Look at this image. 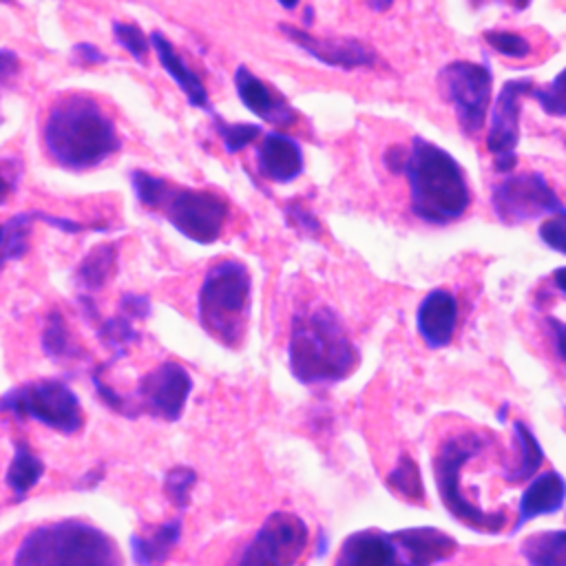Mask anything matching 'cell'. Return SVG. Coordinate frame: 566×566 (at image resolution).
Returning a JSON list of instances; mask_svg holds the SVG:
<instances>
[{"label":"cell","mask_w":566,"mask_h":566,"mask_svg":"<svg viewBox=\"0 0 566 566\" xmlns=\"http://www.w3.org/2000/svg\"><path fill=\"white\" fill-rule=\"evenodd\" d=\"M42 139L49 157L69 170L95 168L122 148L115 122L86 93H64L51 104Z\"/></svg>","instance_id":"cell-1"},{"label":"cell","mask_w":566,"mask_h":566,"mask_svg":"<svg viewBox=\"0 0 566 566\" xmlns=\"http://www.w3.org/2000/svg\"><path fill=\"white\" fill-rule=\"evenodd\" d=\"M287 358L290 371L303 385H332L354 371L358 349L343 318L329 305H318L294 316Z\"/></svg>","instance_id":"cell-2"},{"label":"cell","mask_w":566,"mask_h":566,"mask_svg":"<svg viewBox=\"0 0 566 566\" xmlns=\"http://www.w3.org/2000/svg\"><path fill=\"white\" fill-rule=\"evenodd\" d=\"M405 175L411 210L424 223L447 226L467 212L471 203L467 175L455 157L438 144L424 137H413Z\"/></svg>","instance_id":"cell-3"},{"label":"cell","mask_w":566,"mask_h":566,"mask_svg":"<svg viewBox=\"0 0 566 566\" xmlns=\"http://www.w3.org/2000/svg\"><path fill=\"white\" fill-rule=\"evenodd\" d=\"M13 566H124L115 539L86 520H57L31 528Z\"/></svg>","instance_id":"cell-4"},{"label":"cell","mask_w":566,"mask_h":566,"mask_svg":"<svg viewBox=\"0 0 566 566\" xmlns=\"http://www.w3.org/2000/svg\"><path fill=\"white\" fill-rule=\"evenodd\" d=\"M252 279L245 263L223 259L203 276L197 296V318L201 327L228 347H234L250 314Z\"/></svg>","instance_id":"cell-5"},{"label":"cell","mask_w":566,"mask_h":566,"mask_svg":"<svg viewBox=\"0 0 566 566\" xmlns=\"http://www.w3.org/2000/svg\"><path fill=\"white\" fill-rule=\"evenodd\" d=\"M489 436L480 431H460L447 438L433 458V475L438 495L455 520L480 531V533H500L506 526V509L484 511L462 493V467L475 458L486 447Z\"/></svg>","instance_id":"cell-6"},{"label":"cell","mask_w":566,"mask_h":566,"mask_svg":"<svg viewBox=\"0 0 566 566\" xmlns=\"http://www.w3.org/2000/svg\"><path fill=\"white\" fill-rule=\"evenodd\" d=\"M0 411L31 418L60 433H75L84 424V411L73 389L57 378L31 380L0 398Z\"/></svg>","instance_id":"cell-7"},{"label":"cell","mask_w":566,"mask_h":566,"mask_svg":"<svg viewBox=\"0 0 566 566\" xmlns=\"http://www.w3.org/2000/svg\"><path fill=\"white\" fill-rule=\"evenodd\" d=\"M159 208L170 226L195 243H214L230 217L228 201L212 190L168 186Z\"/></svg>","instance_id":"cell-8"},{"label":"cell","mask_w":566,"mask_h":566,"mask_svg":"<svg viewBox=\"0 0 566 566\" xmlns=\"http://www.w3.org/2000/svg\"><path fill=\"white\" fill-rule=\"evenodd\" d=\"M307 544V524L292 511H274L241 548L232 566H294Z\"/></svg>","instance_id":"cell-9"},{"label":"cell","mask_w":566,"mask_h":566,"mask_svg":"<svg viewBox=\"0 0 566 566\" xmlns=\"http://www.w3.org/2000/svg\"><path fill=\"white\" fill-rule=\"evenodd\" d=\"M491 84L493 73L484 62L455 60L438 73V86L444 99L453 106L458 124L467 135H478L484 126Z\"/></svg>","instance_id":"cell-10"},{"label":"cell","mask_w":566,"mask_h":566,"mask_svg":"<svg viewBox=\"0 0 566 566\" xmlns=\"http://www.w3.org/2000/svg\"><path fill=\"white\" fill-rule=\"evenodd\" d=\"M491 206L504 226H520L539 217L566 214L564 201L539 172L506 175L493 186Z\"/></svg>","instance_id":"cell-11"},{"label":"cell","mask_w":566,"mask_h":566,"mask_svg":"<svg viewBox=\"0 0 566 566\" xmlns=\"http://www.w3.org/2000/svg\"><path fill=\"white\" fill-rule=\"evenodd\" d=\"M535 88L531 77L506 80L491 106V126L486 133V148L493 155L497 172L509 175L517 166V142H520V115L522 97Z\"/></svg>","instance_id":"cell-12"},{"label":"cell","mask_w":566,"mask_h":566,"mask_svg":"<svg viewBox=\"0 0 566 566\" xmlns=\"http://www.w3.org/2000/svg\"><path fill=\"white\" fill-rule=\"evenodd\" d=\"M192 391V378L188 369L175 360H166L142 376L137 385L135 405L137 413L144 411L153 418L175 422L181 418L188 396Z\"/></svg>","instance_id":"cell-13"},{"label":"cell","mask_w":566,"mask_h":566,"mask_svg":"<svg viewBox=\"0 0 566 566\" xmlns=\"http://www.w3.org/2000/svg\"><path fill=\"white\" fill-rule=\"evenodd\" d=\"M279 29L290 42H294L307 55L316 57L327 66L349 71L358 66H374L378 62L376 51L356 38H318L287 22H281Z\"/></svg>","instance_id":"cell-14"},{"label":"cell","mask_w":566,"mask_h":566,"mask_svg":"<svg viewBox=\"0 0 566 566\" xmlns=\"http://www.w3.org/2000/svg\"><path fill=\"white\" fill-rule=\"evenodd\" d=\"M234 88L243 106L259 119L274 126H292L296 122V111L285 99V95L256 77L248 66H237Z\"/></svg>","instance_id":"cell-15"},{"label":"cell","mask_w":566,"mask_h":566,"mask_svg":"<svg viewBox=\"0 0 566 566\" xmlns=\"http://www.w3.org/2000/svg\"><path fill=\"white\" fill-rule=\"evenodd\" d=\"M334 566H407L391 533L363 528L347 535L338 548Z\"/></svg>","instance_id":"cell-16"},{"label":"cell","mask_w":566,"mask_h":566,"mask_svg":"<svg viewBox=\"0 0 566 566\" xmlns=\"http://www.w3.org/2000/svg\"><path fill=\"white\" fill-rule=\"evenodd\" d=\"M391 537L407 566H436L458 553V542L433 526H411L391 531Z\"/></svg>","instance_id":"cell-17"},{"label":"cell","mask_w":566,"mask_h":566,"mask_svg":"<svg viewBox=\"0 0 566 566\" xmlns=\"http://www.w3.org/2000/svg\"><path fill=\"white\" fill-rule=\"evenodd\" d=\"M418 334L427 347L440 349L453 340L458 327V301L447 290L429 292L416 312Z\"/></svg>","instance_id":"cell-18"},{"label":"cell","mask_w":566,"mask_h":566,"mask_svg":"<svg viewBox=\"0 0 566 566\" xmlns=\"http://www.w3.org/2000/svg\"><path fill=\"white\" fill-rule=\"evenodd\" d=\"M256 166L265 179L287 184L303 172L305 159L294 137L272 130L256 146Z\"/></svg>","instance_id":"cell-19"},{"label":"cell","mask_w":566,"mask_h":566,"mask_svg":"<svg viewBox=\"0 0 566 566\" xmlns=\"http://www.w3.org/2000/svg\"><path fill=\"white\" fill-rule=\"evenodd\" d=\"M566 502V480L557 471H544L537 473L528 486L522 491L520 506H517V517L513 522L511 533H520V528L539 517V515H553L562 511Z\"/></svg>","instance_id":"cell-20"},{"label":"cell","mask_w":566,"mask_h":566,"mask_svg":"<svg viewBox=\"0 0 566 566\" xmlns=\"http://www.w3.org/2000/svg\"><path fill=\"white\" fill-rule=\"evenodd\" d=\"M150 46L155 49L161 66L166 69V73L177 82V86L181 88V93L186 95V99L190 102V106L201 108L212 113V104L208 97V91L203 86V82L199 80V75L186 64V60L179 55V51L175 49V44L161 33V31H153L150 33Z\"/></svg>","instance_id":"cell-21"},{"label":"cell","mask_w":566,"mask_h":566,"mask_svg":"<svg viewBox=\"0 0 566 566\" xmlns=\"http://www.w3.org/2000/svg\"><path fill=\"white\" fill-rule=\"evenodd\" d=\"M181 539V517L164 524L144 526L130 537V551L137 566H161Z\"/></svg>","instance_id":"cell-22"},{"label":"cell","mask_w":566,"mask_h":566,"mask_svg":"<svg viewBox=\"0 0 566 566\" xmlns=\"http://www.w3.org/2000/svg\"><path fill=\"white\" fill-rule=\"evenodd\" d=\"M513 440H515L517 455H515L513 464H509L504 469V480L509 484L533 480L537 475L542 462H544L542 444L535 438V433L528 429V424L522 422V420L513 422Z\"/></svg>","instance_id":"cell-23"},{"label":"cell","mask_w":566,"mask_h":566,"mask_svg":"<svg viewBox=\"0 0 566 566\" xmlns=\"http://www.w3.org/2000/svg\"><path fill=\"white\" fill-rule=\"evenodd\" d=\"M520 553L528 566H566V528H551L528 535Z\"/></svg>","instance_id":"cell-24"},{"label":"cell","mask_w":566,"mask_h":566,"mask_svg":"<svg viewBox=\"0 0 566 566\" xmlns=\"http://www.w3.org/2000/svg\"><path fill=\"white\" fill-rule=\"evenodd\" d=\"M44 462L31 451L24 440H15L13 458L7 469V484L18 500H22L42 478Z\"/></svg>","instance_id":"cell-25"},{"label":"cell","mask_w":566,"mask_h":566,"mask_svg":"<svg viewBox=\"0 0 566 566\" xmlns=\"http://www.w3.org/2000/svg\"><path fill=\"white\" fill-rule=\"evenodd\" d=\"M117 263V248L115 245H97L77 268V285H82L88 292H95L104 287V283L111 279Z\"/></svg>","instance_id":"cell-26"},{"label":"cell","mask_w":566,"mask_h":566,"mask_svg":"<svg viewBox=\"0 0 566 566\" xmlns=\"http://www.w3.org/2000/svg\"><path fill=\"white\" fill-rule=\"evenodd\" d=\"M387 486L391 493H396V497H402L411 504H422L424 502V486H422V478H420V469L413 462L411 455L402 453L400 460L396 462V467L387 473L385 478Z\"/></svg>","instance_id":"cell-27"},{"label":"cell","mask_w":566,"mask_h":566,"mask_svg":"<svg viewBox=\"0 0 566 566\" xmlns=\"http://www.w3.org/2000/svg\"><path fill=\"white\" fill-rule=\"evenodd\" d=\"M33 212H22L11 217L7 223H0V265L24 254L29 245Z\"/></svg>","instance_id":"cell-28"},{"label":"cell","mask_w":566,"mask_h":566,"mask_svg":"<svg viewBox=\"0 0 566 566\" xmlns=\"http://www.w3.org/2000/svg\"><path fill=\"white\" fill-rule=\"evenodd\" d=\"M42 347H44L46 356L53 358V360L71 358L73 352H75L69 325H66V321L57 312H53L49 316V321H46V327L42 332Z\"/></svg>","instance_id":"cell-29"},{"label":"cell","mask_w":566,"mask_h":566,"mask_svg":"<svg viewBox=\"0 0 566 566\" xmlns=\"http://www.w3.org/2000/svg\"><path fill=\"white\" fill-rule=\"evenodd\" d=\"M214 128L223 142V148L228 153H239L243 150L248 144H252L259 135H261V126L259 124H250V122H226L221 117L214 115Z\"/></svg>","instance_id":"cell-30"},{"label":"cell","mask_w":566,"mask_h":566,"mask_svg":"<svg viewBox=\"0 0 566 566\" xmlns=\"http://www.w3.org/2000/svg\"><path fill=\"white\" fill-rule=\"evenodd\" d=\"M99 338L104 340L106 347H111L115 352V356H122L133 343L139 340V334L137 329L133 327V321L124 318V316H113V318H106L102 325H99Z\"/></svg>","instance_id":"cell-31"},{"label":"cell","mask_w":566,"mask_h":566,"mask_svg":"<svg viewBox=\"0 0 566 566\" xmlns=\"http://www.w3.org/2000/svg\"><path fill=\"white\" fill-rule=\"evenodd\" d=\"M531 95L537 99L546 115L566 117V66L548 84L535 86Z\"/></svg>","instance_id":"cell-32"},{"label":"cell","mask_w":566,"mask_h":566,"mask_svg":"<svg viewBox=\"0 0 566 566\" xmlns=\"http://www.w3.org/2000/svg\"><path fill=\"white\" fill-rule=\"evenodd\" d=\"M195 484H197V473L190 467H172L166 473L164 491L177 509H186L190 504V493Z\"/></svg>","instance_id":"cell-33"},{"label":"cell","mask_w":566,"mask_h":566,"mask_svg":"<svg viewBox=\"0 0 566 566\" xmlns=\"http://www.w3.org/2000/svg\"><path fill=\"white\" fill-rule=\"evenodd\" d=\"M130 184L135 190V197L139 203H144L146 208H159L166 190H168V181L164 177L150 175L146 170H133L130 172Z\"/></svg>","instance_id":"cell-34"},{"label":"cell","mask_w":566,"mask_h":566,"mask_svg":"<svg viewBox=\"0 0 566 566\" xmlns=\"http://www.w3.org/2000/svg\"><path fill=\"white\" fill-rule=\"evenodd\" d=\"M113 35H115V42L126 53H130V57H135L142 64L146 62L150 40L146 38V33L135 22H113Z\"/></svg>","instance_id":"cell-35"},{"label":"cell","mask_w":566,"mask_h":566,"mask_svg":"<svg viewBox=\"0 0 566 566\" xmlns=\"http://www.w3.org/2000/svg\"><path fill=\"white\" fill-rule=\"evenodd\" d=\"M484 40L506 57H526L531 53V42L513 31H486Z\"/></svg>","instance_id":"cell-36"},{"label":"cell","mask_w":566,"mask_h":566,"mask_svg":"<svg viewBox=\"0 0 566 566\" xmlns=\"http://www.w3.org/2000/svg\"><path fill=\"white\" fill-rule=\"evenodd\" d=\"M285 217H287L290 226L296 228V230H298L301 234H305V237L316 239V237H321V232H323L321 221L316 219V214H314L303 201H298V199L287 201V206H285Z\"/></svg>","instance_id":"cell-37"},{"label":"cell","mask_w":566,"mask_h":566,"mask_svg":"<svg viewBox=\"0 0 566 566\" xmlns=\"http://www.w3.org/2000/svg\"><path fill=\"white\" fill-rule=\"evenodd\" d=\"M539 239L555 252L566 254V214H555L542 221Z\"/></svg>","instance_id":"cell-38"},{"label":"cell","mask_w":566,"mask_h":566,"mask_svg":"<svg viewBox=\"0 0 566 566\" xmlns=\"http://www.w3.org/2000/svg\"><path fill=\"white\" fill-rule=\"evenodd\" d=\"M119 310H122V316L128 321L146 318L150 314V301L148 296H142V294H124Z\"/></svg>","instance_id":"cell-39"},{"label":"cell","mask_w":566,"mask_h":566,"mask_svg":"<svg viewBox=\"0 0 566 566\" xmlns=\"http://www.w3.org/2000/svg\"><path fill=\"white\" fill-rule=\"evenodd\" d=\"M546 325H548V332H551V338L555 345V354L566 363V323L555 316H548Z\"/></svg>","instance_id":"cell-40"},{"label":"cell","mask_w":566,"mask_h":566,"mask_svg":"<svg viewBox=\"0 0 566 566\" xmlns=\"http://www.w3.org/2000/svg\"><path fill=\"white\" fill-rule=\"evenodd\" d=\"M73 57H75L77 62H82V64H88V66L106 62V55H104L95 44H88V42L75 44V46H73Z\"/></svg>","instance_id":"cell-41"},{"label":"cell","mask_w":566,"mask_h":566,"mask_svg":"<svg viewBox=\"0 0 566 566\" xmlns=\"http://www.w3.org/2000/svg\"><path fill=\"white\" fill-rule=\"evenodd\" d=\"M18 69H20V62H18L15 53L2 49L0 51V86L7 84L18 73Z\"/></svg>","instance_id":"cell-42"},{"label":"cell","mask_w":566,"mask_h":566,"mask_svg":"<svg viewBox=\"0 0 566 566\" xmlns=\"http://www.w3.org/2000/svg\"><path fill=\"white\" fill-rule=\"evenodd\" d=\"M553 283L562 294H566V268H557L553 272Z\"/></svg>","instance_id":"cell-43"},{"label":"cell","mask_w":566,"mask_h":566,"mask_svg":"<svg viewBox=\"0 0 566 566\" xmlns=\"http://www.w3.org/2000/svg\"><path fill=\"white\" fill-rule=\"evenodd\" d=\"M9 195H11V184L7 177L0 175V203H4L9 199Z\"/></svg>","instance_id":"cell-44"},{"label":"cell","mask_w":566,"mask_h":566,"mask_svg":"<svg viewBox=\"0 0 566 566\" xmlns=\"http://www.w3.org/2000/svg\"><path fill=\"white\" fill-rule=\"evenodd\" d=\"M564 146H566V139H564Z\"/></svg>","instance_id":"cell-45"}]
</instances>
